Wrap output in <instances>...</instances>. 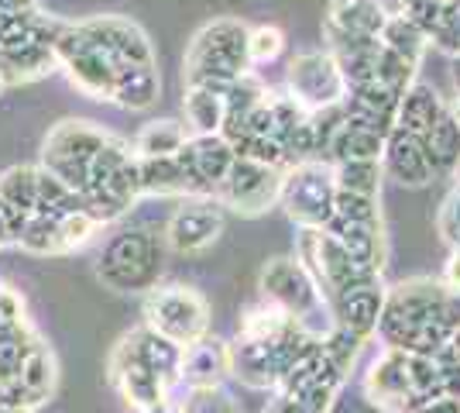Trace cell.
Instances as JSON below:
<instances>
[{"label":"cell","instance_id":"obj_1","mask_svg":"<svg viewBox=\"0 0 460 413\" xmlns=\"http://www.w3.org/2000/svg\"><path fill=\"white\" fill-rule=\"evenodd\" d=\"M323 337L313 335L286 310L254 300L237 320V337L230 341V379L244 390L275 393L296 365L316 352Z\"/></svg>","mask_w":460,"mask_h":413},{"label":"cell","instance_id":"obj_2","mask_svg":"<svg viewBox=\"0 0 460 413\" xmlns=\"http://www.w3.org/2000/svg\"><path fill=\"white\" fill-rule=\"evenodd\" d=\"M460 328V293L447 290L443 279L416 275L385 293L378 317V341L385 348L412 355H440Z\"/></svg>","mask_w":460,"mask_h":413},{"label":"cell","instance_id":"obj_3","mask_svg":"<svg viewBox=\"0 0 460 413\" xmlns=\"http://www.w3.org/2000/svg\"><path fill=\"white\" fill-rule=\"evenodd\" d=\"M179 365H182V348L152 331L148 324H137L128 335L117 337V345L111 348L107 382L131 410L141 413L158 400L172 396L179 386Z\"/></svg>","mask_w":460,"mask_h":413},{"label":"cell","instance_id":"obj_4","mask_svg":"<svg viewBox=\"0 0 460 413\" xmlns=\"http://www.w3.org/2000/svg\"><path fill=\"white\" fill-rule=\"evenodd\" d=\"M361 393L388 413H409L433 396H460V365H450L437 355L382 348L365 373Z\"/></svg>","mask_w":460,"mask_h":413},{"label":"cell","instance_id":"obj_5","mask_svg":"<svg viewBox=\"0 0 460 413\" xmlns=\"http://www.w3.org/2000/svg\"><path fill=\"white\" fill-rule=\"evenodd\" d=\"M165 269V238L148 228H124L103 241L93 258L96 283L111 293L145 296L152 293Z\"/></svg>","mask_w":460,"mask_h":413},{"label":"cell","instance_id":"obj_6","mask_svg":"<svg viewBox=\"0 0 460 413\" xmlns=\"http://www.w3.org/2000/svg\"><path fill=\"white\" fill-rule=\"evenodd\" d=\"M251 24L241 18H213L190 39L182 59V86H217L227 90L234 79L251 73L248 52Z\"/></svg>","mask_w":460,"mask_h":413},{"label":"cell","instance_id":"obj_7","mask_svg":"<svg viewBox=\"0 0 460 413\" xmlns=\"http://www.w3.org/2000/svg\"><path fill=\"white\" fill-rule=\"evenodd\" d=\"M141 200V176H137L135 145L128 138L111 135L103 152L96 156L86 186L79 190V203L100 220L114 224Z\"/></svg>","mask_w":460,"mask_h":413},{"label":"cell","instance_id":"obj_8","mask_svg":"<svg viewBox=\"0 0 460 413\" xmlns=\"http://www.w3.org/2000/svg\"><path fill=\"white\" fill-rule=\"evenodd\" d=\"M258 300L286 310L292 320H299L313 335L323 337L333 328L330 300L323 296L320 283L296 256H275L258 273Z\"/></svg>","mask_w":460,"mask_h":413},{"label":"cell","instance_id":"obj_9","mask_svg":"<svg viewBox=\"0 0 460 413\" xmlns=\"http://www.w3.org/2000/svg\"><path fill=\"white\" fill-rule=\"evenodd\" d=\"M56 59L58 69L66 73V79L76 86L83 97L114 103L117 79L124 76L128 69L86 31L83 21H62V28L56 35Z\"/></svg>","mask_w":460,"mask_h":413},{"label":"cell","instance_id":"obj_10","mask_svg":"<svg viewBox=\"0 0 460 413\" xmlns=\"http://www.w3.org/2000/svg\"><path fill=\"white\" fill-rule=\"evenodd\" d=\"M326 235H333L358 262L385 273L388 265V235H385L382 197H361L337 190V207L326 220Z\"/></svg>","mask_w":460,"mask_h":413},{"label":"cell","instance_id":"obj_11","mask_svg":"<svg viewBox=\"0 0 460 413\" xmlns=\"http://www.w3.org/2000/svg\"><path fill=\"white\" fill-rule=\"evenodd\" d=\"M111 141V131L100 128L93 121L83 118H66L41 141V169H49L56 179H62L73 193L86 186V176L93 169L96 156L103 152V145Z\"/></svg>","mask_w":460,"mask_h":413},{"label":"cell","instance_id":"obj_12","mask_svg":"<svg viewBox=\"0 0 460 413\" xmlns=\"http://www.w3.org/2000/svg\"><path fill=\"white\" fill-rule=\"evenodd\" d=\"M141 317H145L141 324L175 341L179 348H190L199 337L210 335V303L199 290H192L186 283L155 286L152 293H145Z\"/></svg>","mask_w":460,"mask_h":413},{"label":"cell","instance_id":"obj_13","mask_svg":"<svg viewBox=\"0 0 460 413\" xmlns=\"http://www.w3.org/2000/svg\"><path fill=\"white\" fill-rule=\"evenodd\" d=\"M296 258L320 283L326 300L347 293V290H358V286H367V283H382V273H375V269H367L365 262H358L337 238L326 235L323 228H299Z\"/></svg>","mask_w":460,"mask_h":413},{"label":"cell","instance_id":"obj_14","mask_svg":"<svg viewBox=\"0 0 460 413\" xmlns=\"http://www.w3.org/2000/svg\"><path fill=\"white\" fill-rule=\"evenodd\" d=\"M279 207L296 228H326L337 207V169L330 158H306L286 169Z\"/></svg>","mask_w":460,"mask_h":413},{"label":"cell","instance_id":"obj_15","mask_svg":"<svg viewBox=\"0 0 460 413\" xmlns=\"http://www.w3.org/2000/svg\"><path fill=\"white\" fill-rule=\"evenodd\" d=\"M286 94L309 114L341 107L347 100V76L337 56L326 45L292 56L286 69Z\"/></svg>","mask_w":460,"mask_h":413},{"label":"cell","instance_id":"obj_16","mask_svg":"<svg viewBox=\"0 0 460 413\" xmlns=\"http://www.w3.org/2000/svg\"><path fill=\"white\" fill-rule=\"evenodd\" d=\"M282 179H286V169L237 156L234 166H230V173L224 176V183L217 186V197L213 200L237 217H261L269 214L271 207H279Z\"/></svg>","mask_w":460,"mask_h":413},{"label":"cell","instance_id":"obj_17","mask_svg":"<svg viewBox=\"0 0 460 413\" xmlns=\"http://www.w3.org/2000/svg\"><path fill=\"white\" fill-rule=\"evenodd\" d=\"M392 11L385 0H326L323 41L333 56H344L354 49H365L382 41L385 24Z\"/></svg>","mask_w":460,"mask_h":413},{"label":"cell","instance_id":"obj_18","mask_svg":"<svg viewBox=\"0 0 460 413\" xmlns=\"http://www.w3.org/2000/svg\"><path fill=\"white\" fill-rule=\"evenodd\" d=\"M103 224L86 207L66 211V214H35L28 217L18 238V248L28 256H73L86 248Z\"/></svg>","mask_w":460,"mask_h":413},{"label":"cell","instance_id":"obj_19","mask_svg":"<svg viewBox=\"0 0 460 413\" xmlns=\"http://www.w3.org/2000/svg\"><path fill=\"white\" fill-rule=\"evenodd\" d=\"M227 228V214L213 197H190L182 200L165 220V248L175 256H203L213 248Z\"/></svg>","mask_w":460,"mask_h":413},{"label":"cell","instance_id":"obj_20","mask_svg":"<svg viewBox=\"0 0 460 413\" xmlns=\"http://www.w3.org/2000/svg\"><path fill=\"white\" fill-rule=\"evenodd\" d=\"M83 24H86V31H90L124 69L158 66V62H155L152 39H148V31H145L137 21L120 18V14H96V18H86Z\"/></svg>","mask_w":460,"mask_h":413},{"label":"cell","instance_id":"obj_21","mask_svg":"<svg viewBox=\"0 0 460 413\" xmlns=\"http://www.w3.org/2000/svg\"><path fill=\"white\" fill-rule=\"evenodd\" d=\"M179 156L186 162V173H190L196 193L199 197H217V186L230 173L237 152L224 135H192Z\"/></svg>","mask_w":460,"mask_h":413},{"label":"cell","instance_id":"obj_22","mask_svg":"<svg viewBox=\"0 0 460 413\" xmlns=\"http://www.w3.org/2000/svg\"><path fill=\"white\" fill-rule=\"evenodd\" d=\"M385 293H388L385 283H367V286H358V290H347V293L333 296L330 300L333 328L361 337V341L375 337L378 317H382V307H385Z\"/></svg>","mask_w":460,"mask_h":413},{"label":"cell","instance_id":"obj_23","mask_svg":"<svg viewBox=\"0 0 460 413\" xmlns=\"http://www.w3.org/2000/svg\"><path fill=\"white\" fill-rule=\"evenodd\" d=\"M382 169L388 179H395L399 186L409 190H420L426 183H433V162L426 156L420 138H412L402 128H392V135L385 138V152H382Z\"/></svg>","mask_w":460,"mask_h":413},{"label":"cell","instance_id":"obj_24","mask_svg":"<svg viewBox=\"0 0 460 413\" xmlns=\"http://www.w3.org/2000/svg\"><path fill=\"white\" fill-rule=\"evenodd\" d=\"M230 375V341L224 337H199L196 345L182 348V365H179V386L186 390H203V386H224Z\"/></svg>","mask_w":460,"mask_h":413},{"label":"cell","instance_id":"obj_25","mask_svg":"<svg viewBox=\"0 0 460 413\" xmlns=\"http://www.w3.org/2000/svg\"><path fill=\"white\" fill-rule=\"evenodd\" d=\"M56 386H58V362H56V352L41 341L39 352L31 355V362L24 365V373L21 379L7 390V396L21 403V407H28V410H39L41 403H49L52 396H56Z\"/></svg>","mask_w":460,"mask_h":413},{"label":"cell","instance_id":"obj_26","mask_svg":"<svg viewBox=\"0 0 460 413\" xmlns=\"http://www.w3.org/2000/svg\"><path fill=\"white\" fill-rule=\"evenodd\" d=\"M41 341L45 337L31 328L28 317L11 320V324H0V390L4 393L21 379L24 365L31 362V355L39 352Z\"/></svg>","mask_w":460,"mask_h":413},{"label":"cell","instance_id":"obj_27","mask_svg":"<svg viewBox=\"0 0 460 413\" xmlns=\"http://www.w3.org/2000/svg\"><path fill=\"white\" fill-rule=\"evenodd\" d=\"M41 166H11L0 173V207L18 224V238L28 224V217L39 211Z\"/></svg>","mask_w":460,"mask_h":413},{"label":"cell","instance_id":"obj_28","mask_svg":"<svg viewBox=\"0 0 460 413\" xmlns=\"http://www.w3.org/2000/svg\"><path fill=\"white\" fill-rule=\"evenodd\" d=\"M137 176H141V197H175L190 200L199 197L192 186L182 156L172 158H137Z\"/></svg>","mask_w":460,"mask_h":413},{"label":"cell","instance_id":"obj_29","mask_svg":"<svg viewBox=\"0 0 460 413\" xmlns=\"http://www.w3.org/2000/svg\"><path fill=\"white\" fill-rule=\"evenodd\" d=\"M450 107L440 100V94L429 86V83H412L409 90L402 94V100H399V118H395V128H402V131H409L412 138H426L437 124L443 121V114H447Z\"/></svg>","mask_w":460,"mask_h":413},{"label":"cell","instance_id":"obj_30","mask_svg":"<svg viewBox=\"0 0 460 413\" xmlns=\"http://www.w3.org/2000/svg\"><path fill=\"white\" fill-rule=\"evenodd\" d=\"M182 114H186L190 135H224V124H227V90L186 86Z\"/></svg>","mask_w":460,"mask_h":413},{"label":"cell","instance_id":"obj_31","mask_svg":"<svg viewBox=\"0 0 460 413\" xmlns=\"http://www.w3.org/2000/svg\"><path fill=\"white\" fill-rule=\"evenodd\" d=\"M190 128L186 121H175V118H158L148 121L141 131L135 135V156L137 158H172L186 148L190 141Z\"/></svg>","mask_w":460,"mask_h":413},{"label":"cell","instance_id":"obj_32","mask_svg":"<svg viewBox=\"0 0 460 413\" xmlns=\"http://www.w3.org/2000/svg\"><path fill=\"white\" fill-rule=\"evenodd\" d=\"M422 148H426V156L433 162V173L437 176H454L460 166V124L457 118L447 111L443 121L429 131V135L422 138Z\"/></svg>","mask_w":460,"mask_h":413},{"label":"cell","instance_id":"obj_33","mask_svg":"<svg viewBox=\"0 0 460 413\" xmlns=\"http://www.w3.org/2000/svg\"><path fill=\"white\" fill-rule=\"evenodd\" d=\"M162 94V76L158 66H141V69H128L117 79L114 103L124 111H148Z\"/></svg>","mask_w":460,"mask_h":413},{"label":"cell","instance_id":"obj_34","mask_svg":"<svg viewBox=\"0 0 460 413\" xmlns=\"http://www.w3.org/2000/svg\"><path fill=\"white\" fill-rule=\"evenodd\" d=\"M333 169H337V190L361 193V197H382V162H333Z\"/></svg>","mask_w":460,"mask_h":413},{"label":"cell","instance_id":"obj_35","mask_svg":"<svg viewBox=\"0 0 460 413\" xmlns=\"http://www.w3.org/2000/svg\"><path fill=\"white\" fill-rule=\"evenodd\" d=\"M182 413H244V407L224 386H203V390H186Z\"/></svg>","mask_w":460,"mask_h":413},{"label":"cell","instance_id":"obj_36","mask_svg":"<svg viewBox=\"0 0 460 413\" xmlns=\"http://www.w3.org/2000/svg\"><path fill=\"white\" fill-rule=\"evenodd\" d=\"M251 66H269L286 52V31L279 24H254L248 35Z\"/></svg>","mask_w":460,"mask_h":413},{"label":"cell","instance_id":"obj_37","mask_svg":"<svg viewBox=\"0 0 460 413\" xmlns=\"http://www.w3.org/2000/svg\"><path fill=\"white\" fill-rule=\"evenodd\" d=\"M437 231H440L443 245L450 252L460 248V179L454 183V190L443 197L440 203V214H437Z\"/></svg>","mask_w":460,"mask_h":413},{"label":"cell","instance_id":"obj_38","mask_svg":"<svg viewBox=\"0 0 460 413\" xmlns=\"http://www.w3.org/2000/svg\"><path fill=\"white\" fill-rule=\"evenodd\" d=\"M21 317H28L24 296H21L11 283L0 279V324H11V320H21Z\"/></svg>","mask_w":460,"mask_h":413},{"label":"cell","instance_id":"obj_39","mask_svg":"<svg viewBox=\"0 0 460 413\" xmlns=\"http://www.w3.org/2000/svg\"><path fill=\"white\" fill-rule=\"evenodd\" d=\"M330 413H388V410H382L378 403H371V400H367L365 393H361V396H350L344 390V393L337 396V403L330 407Z\"/></svg>","mask_w":460,"mask_h":413},{"label":"cell","instance_id":"obj_40","mask_svg":"<svg viewBox=\"0 0 460 413\" xmlns=\"http://www.w3.org/2000/svg\"><path fill=\"white\" fill-rule=\"evenodd\" d=\"M409 413H460V396H433L420 407H412Z\"/></svg>","mask_w":460,"mask_h":413},{"label":"cell","instance_id":"obj_41","mask_svg":"<svg viewBox=\"0 0 460 413\" xmlns=\"http://www.w3.org/2000/svg\"><path fill=\"white\" fill-rule=\"evenodd\" d=\"M443 286L447 290H454V293H460V248L457 252H450V258L443 262Z\"/></svg>","mask_w":460,"mask_h":413},{"label":"cell","instance_id":"obj_42","mask_svg":"<svg viewBox=\"0 0 460 413\" xmlns=\"http://www.w3.org/2000/svg\"><path fill=\"white\" fill-rule=\"evenodd\" d=\"M265 413H316V410H306V407L296 403V400H286V396L271 393V403L265 407Z\"/></svg>","mask_w":460,"mask_h":413},{"label":"cell","instance_id":"obj_43","mask_svg":"<svg viewBox=\"0 0 460 413\" xmlns=\"http://www.w3.org/2000/svg\"><path fill=\"white\" fill-rule=\"evenodd\" d=\"M141 413H182V400L165 396V400H158L155 407H148V410H141Z\"/></svg>","mask_w":460,"mask_h":413},{"label":"cell","instance_id":"obj_44","mask_svg":"<svg viewBox=\"0 0 460 413\" xmlns=\"http://www.w3.org/2000/svg\"><path fill=\"white\" fill-rule=\"evenodd\" d=\"M0 413H35V410H28V407H21V403H14L11 396L0 390Z\"/></svg>","mask_w":460,"mask_h":413},{"label":"cell","instance_id":"obj_45","mask_svg":"<svg viewBox=\"0 0 460 413\" xmlns=\"http://www.w3.org/2000/svg\"><path fill=\"white\" fill-rule=\"evenodd\" d=\"M450 114L457 118V124H460V86H457V97H454V103H450Z\"/></svg>","mask_w":460,"mask_h":413},{"label":"cell","instance_id":"obj_46","mask_svg":"<svg viewBox=\"0 0 460 413\" xmlns=\"http://www.w3.org/2000/svg\"><path fill=\"white\" fill-rule=\"evenodd\" d=\"M433 4H440V7H447V4H450V0H433Z\"/></svg>","mask_w":460,"mask_h":413},{"label":"cell","instance_id":"obj_47","mask_svg":"<svg viewBox=\"0 0 460 413\" xmlns=\"http://www.w3.org/2000/svg\"><path fill=\"white\" fill-rule=\"evenodd\" d=\"M457 86H460V59H457Z\"/></svg>","mask_w":460,"mask_h":413},{"label":"cell","instance_id":"obj_48","mask_svg":"<svg viewBox=\"0 0 460 413\" xmlns=\"http://www.w3.org/2000/svg\"><path fill=\"white\" fill-rule=\"evenodd\" d=\"M454 176H457V179H460V166H457V173H454Z\"/></svg>","mask_w":460,"mask_h":413}]
</instances>
